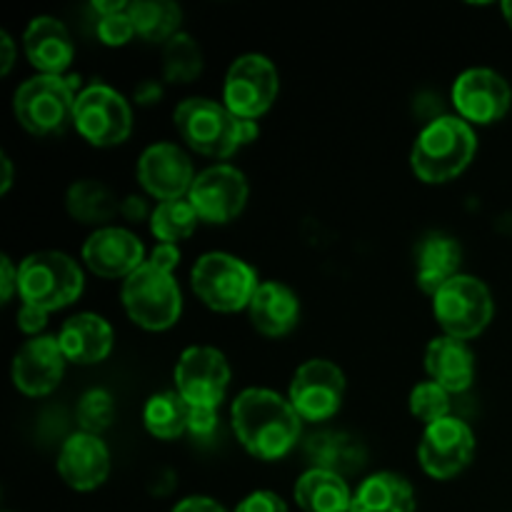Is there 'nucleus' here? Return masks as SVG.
<instances>
[{"instance_id":"obj_3","label":"nucleus","mask_w":512,"mask_h":512,"mask_svg":"<svg viewBox=\"0 0 512 512\" xmlns=\"http://www.w3.org/2000/svg\"><path fill=\"white\" fill-rule=\"evenodd\" d=\"M85 275L70 255L58 250H38L20 260L18 293L23 303L35 305L45 313H55L83 295Z\"/></svg>"},{"instance_id":"obj_45","label":"nucleus","mask_w":512,"mask_h":512,"mask_svg":"<svg viewBox=\"0 0 512 512\" xmlns=\"http://www.w3.org/2000/svg\"><path fill=\"white\" fill-rule=\"evenodd\" d=\"M125 8H128V3H125V0H113V3H108V0H95L93 3V10L98 15L118 13V10H125Z\"/></svg>"},{"instance_id":"obj_20","label":"nucleus","mask_w":512,"mask_h":512,"mask_svg":"<svg viewBox=\"0 0 512 512\" xmlns=\"http://www.w3.org/2000/svg\"><path fill=\"white\" fill-rule=\"evenodd\" d=\"M25 58L40 75H65L75 58V43L68 25L53 15H38L23 33Z\"/></svg>"},{"instance_id":"obj_27","label":"nucleus","mask_w":512,"mask_h":512,"mask_svg":"<svg viewBox=\"0 0 512 512\" xmlns=\"http://www.w3.org/2000/svg\"><path fill=\"white\" fill-rule=\"evenodd\" d=\"M65 208L75 223L83 225H100L105 228L108 220H113L120 213L123 205L118 203L113 190L105 183L93 178L75 180L65 193Z\"/></svg>"},{"instance_id":"obj_31","label":"nucleus","mask_w":512,"mask_h":512,"mask_svg":"<svg viewBox=\"0 0 512 512\" xmlns=\"http://www.w3.org/2000/svg\"><path fill=\"white\" fill-rule=\"evenodd\" d=\"M203 73V50L190 33L180 30L163 45V75L168 83H193Z\"/></svg>"},{"instance_id":"obj_33","label":"nucleus","mask_w":512,"mask_h":512,"mask_svg":"<svg viewBox=\"0 0 512 512\" xmlns=\"http://www.w3.org/2000/svg\"><path fill=\"white\" fill-rule=\"evenodd\" d=\"M115 405L108 390L93 388L80 398L78 403V423L83 433L100 435L110 423H113Z\"/></svg>"},{"instance_id":"obj_34","label":"nucleus","mask_w":512,"mask_h":512,"mask_svg":"<svg viewBox=\"0 0 512 512\" xmlns=\"http://www.w3.org/2000/svg\"><path fill=\"white\" fill-rule=\"evenodd\" d=\"M95 33H98L100 43L110 45V48H120V45L130 43V40L135 38V25H133V18H130L128 8L110 15H98Z\"/></svg>"},{"instance_id":"obj_5","label":"nucleus","mask_w":512,"mask_h":512,"mask_svg":"<svg viewBox=\"0 0 512 512\" xmlns=\"http://www.w3.org/2000/svg\"><path fill=\"white\" fill-rule=\"evenodd\" d=\"M193 293L215 313L248 310L255 290L260 288L258 273L238 255L213 250L195 260L190 270Z\"/></svg>"},{"instance_id":"obj_15","label":"nucleus","mask_w":512,"mask_h":512,"mask_svg":"<svg viewBox=\"0 0 512 512\" xmlns=\"http://www.w3.org/2000/svg\"><path fill=\"white\" fill-rule=\"evenodd\" d=\"M475 455V433L460 418L428 425L418 445V463L433 480H450L463 473Z\"/></svg>"},{"instance_id":"obj_35","label":"nucleus","mask_w":512,"mask_h":512,"mask_svg":"<svg viewBox=\"0 0 512 512\" xmlns=\"http://www.w3.org/2000/svg\"><path fill=\"white\" fill-rule=\"evenodd\" d=\"M235 512H288V505L273 490H255L240 500Z\"/></svg>"},{"instance_id":"obj_42","label":"nucleus","mask_w":512,"mask_h":512,"mask_svg":"<svg viewBox=\"0 0 512 512\" xmlns=\"http://www.w3.org/2000/svg\"><path fill=\"white\" fill-rule=\"evenodd\" d=\"M163 98V88H160L158 80H143V83L135 88V100L143 105H153L155 100Z\"/></svg>"},{"instance_id":"obj_7","label":"nucleus","mask_w":512,"mask_h":512,"mask_svg":"<svg viewBox=\"0 0 512 512\" xmlns=\"http://www.w3.org/2000/svg\"><path fill=\"white\" fill-rule=\"evenodd\" d=\"M173 125L183 143L205 158L225 160L243 145L240 120L218 100H183L175 105Z\"/></svg>"},{"instance_id":"obj_22","label":"nucleus","mask_w":512,"mask_h":512,"mask_svg":"<svg viewBox=\"0 0 512 512\" xmlns=\"http://www.w3.org/2000/svg\"><path fill=\"white\" fill-rule=\"evenodd\" d=\"M248 318L253 328L265 338H283V335L293 333L300 323L298 295L285 283L265 280L250 300Z\"/></svg>"},{"instance_id":"obj_17","label":"nucleus","mask_w":512,"mask_h":512,"mask_svg":"<svg viewBox=\"0 0 512 512\" xmlns=\"http://www.w3.org/2000/svg\"><path fill=\"white\" fill-rule=\"evenodd\" d=\"M65 355L58 335H38L25 340L10 365V378L18 393L28 398H43L60 385L65 375Z\"/></svg>"},{"instance_id":"obj_11","label":"nucleus","mask_w":512,"mask_h":512,"mask_svg":"<svg viewBox=\"0 0 512 512\" xmlns=\"http://www.w3.org/2000/svg\"><path fill=\"white\" fill-rule=\"evenodd\" d=\"M228 358L213 345H190L175 363V393L190 408H213L223 405L230 388Z\"/></svg>"},{"instance_id":"obj_38","label":"nucleus","mask_w":512,"mask_h":512,"mask_svg":"<svg viewBox=\"0 0 512 512\" xmlns=\"http://www.w3.org/2000/svg\"><path fill=\"white\" fill-rule=\"evenodd\" d=\"M18 293V268L8 255H0V298L8 303Z\"/></svg>"},{"instance_id":"obj_32","label":"nucleus","mask_w":512,"mask_h":512,"mask_svg":"<svg viewBox=\"0 0 512 512\" xmlns=\"http://www.w3.org/2000/svg\"><path fill=\"white\" fill-rule=\"evenodd\" d=\"M408 405L413 418L418 420V423H423L425 428L438 423V420L450 418V408H453L448 390L440 388L433 380H425V383L415 385V388L410 390Z\"/></svg>"},{"instance_id":"obj_36","label":"nucleus","mask_w":512,"mask_h":512,"mask_svg":"<svg viewBox=\"0 0 512 512\" xmlns=\"http://www.w3.org/2000/svg\"><path fill=\"white\" fill-rule=\"evenodd\" d=\"M218 430V410L213 408H190L188 435L195 440H210Z\"/></svg>"},{"instance_id":"obj_37","label":"nucleus","mask_w":512,"mask_h":512,"mask_svg":"<svg viewBox=\"0 0 512 512\" xmlns=\"http://www.w3.org/2000/svg\"><path fill=\"white\" fill-rule=\"evenodd\" d=\"M48 315L50 313L35 308V305L23 303L18 310V328L23 330L25 335H30V338H38L45 330V325H48Z\"/></svg>"},{"instance_id":"obj_8","label":"nucleus","mask_w":512,"mask_h":512,"mask_svg":"<svg viewBox=\"0 0 512 512\" xmlns=\"http://www.w3.org/2000/svg\"><path fill=\"white\" fill-rule=\"evenodd\" d=\"M495 313L490 288L475 275H455L433 295V315L443 335L468 343L490 325Z\"/></svg>"},{"instance_id":"obj_12","label":"nucleus","mask_w":512,"mask_h":512,"mask_svg":"<svg viewBox=\"0 0 512 512\" xmlns=\"http://www.w3.org/2000/svg\"><path fill=\"white\" fill-rule=\"evenodd\" d=\"M345 398V373L333 360L313 358L295 370L288 400L305 423H323L340 410Z\"/></svg>"},{"instance_id":"obj_39","label":"nucleus","mask_w":512,"mask_h":512,"mask_svg":"<svg viewBox=\"0 0 512 512\" xmlns=\"http://www.w3.org/2000/svg\"><path fill=\"white\" fill-rule=\"evenodd\" d=\"M148 263H153V265H158V268H163V270H168V273H173V270L180 265L178 245L158 243L153 248V253H150Z\"/></svg>"},{"instance_id":"obj_6","label":"nucleus","mask_w":512,"mask_h":512,"mask_svg":"<svg viewBox=\"0 0 512 512\" xmlns=\"http://www.w3.org/2000/svg\"><path fill=\"white\" fill-rule=\"evenodd\" d=\"M120 303L138 328L160 333L173 328L183 313V293L173 273L145 263L123 280Z\"/></svg>"},{"instance_id":"obj_13","label":"nucleus","mask_w":512,"mask_h":512,"mask_svg":"<svg viewBox=\"0 0 512 512\" xmlns=\"http://www.w3.org/2000/svg\"><path fill=\"white\" fill-rule=\"evenodd\" d=\"M248 195L250 188L243 170L228 163H218L195 175L188 200L198 213L200 223L225 225L243 213Z\"/></svg>"},{"instance_id":"obj_9","label":"nucleus","mask_w":512,"mask_h":512,"mask_svg":"<svg viewBox=\"0 0 512 512\" xmlns=\"http://www.w3.org/2000/svg\"><path fill=\"white\" fill-rule=\"evenodd\" d=\"M73 128L93 148H115L133 133V110L115 88L90 83L75 98Z\"/></svg>"},{"instance_id":"obj_23","label":"nucleus","mask_w":512,"mask_h":512,"mask_svg":"<svg viewBox=\"0 0 512 512\" xmlns=\"http://www.w3.org/2000/svg\"><path fill=\"white\" fill-rule=\"evenodd\" d=\"M463 245L448 233H428L415 245V280L433 298L445 283L460 275Z\"/></svg>"},{"instance_id":"obj_10","label":"nucleus","mask_w":512,"mask_h":512,"mask_svg":"<svg viewBox=\"0 0 512 512\" xmlns=\"http://www.w3.org/2000/svg\"><path fill=\"white\" fill-rule=\"evenodd\" d=\"M280 78L273 60L260 53H245L225 73L223 105L238 120H258L273 108Z\"/></svg>"},{"instance_id":"obj_44","label":"nucleus","mask_w":512,"mask_h":512,"mask_svg":"<svg viewBox=\"0 0 512 512\" xmlns=\"http://www.w3.org/2000/svg\"><path fill=\"white\" fill-rule=\"evenodd\" d=\"M120 213L128 220H140V215L145 213V203H140L138 198H128L123 203V208H120Z\"/></svg>"},{"instance_id":"obj_18","label":"nucleus","mask_w":512,"mask_h":512,"mask_svg":"<svg viewBox=\"0 0 512 512\" xmlns=\"http://www.w3.org/2000/svg\"><path fill=\"white\" fill-rule=\"evenodd\" d=\"M83 263L100 278H130L140 265H145V245L130 230L118 225H105L90 233L83 243Z\"/></svg>"},{"instance_id":"obj_19","label":"nucleus","mask_w":512,"mask_h":512,"mask_svg":"<svg viewBox=\"0 0 512 512\" xmlns=\"http://www.w3.org/2000/svg\"><path fill=\"white\" fill-rule=\"evenodd\" d=\"M55 468L68 488L78 490V493H90L108 480L110 450L100 435L78 430L63 443Z\"/></svg>"},{"instance_id":"obj_43","label":"nucleus","mask_w":512,"mask_h":512,"mask_svg":"<svg viewBox=\"0 0 512 512\" xmlns=\"http://www.w3.org/2000/svg\"><path fill=\"white\" fill-rule=\"evenodd\" d=\"M0 168H3V175H0V195H8L10 185H13V160L8 155H0Z\"/></svg>"},{"instance_id":"obj_26","label":"nucleus","mask_w":512,"mask_h":512,"mask_svg":"<svg viewBox=\"0 0 512 512\" xmlns=\"http://www.w3.org/2000/svg\"><path fill=\"white\" fill-rule=\"evenodd\" d=\"M350 512H415V490L408 478L383 470L358 485Z\"/></svg>"},{"instance_id":"obj_41","label":"nucleus","mask_w":512,"mask_h":512,"mask_svg":"<svg viewBox=\"0 0 512 512\" xmlns=\"http://www.w3.org/2000/svg\"><path fill=\"white\" fill-rule=\"evenodd\" d=\"M15 63V40L8 33H0V75H8Z\"/></svg>"},{"instance_id":"obj_30","label":"nucleus","mask_w":512,"mask_h":512,"mask_svg":"<svg viewBox=\"0 0 512 512\" xmlns=\"http://www.w3.org/2000/svg\"><path fill=\"white\" fill-rule=\"evenodd\" d=\"M150 233L155 235L158 243L178 245L180 240L190 238L198 228L200 218L188 198L180 200H163L150 210Z\"/></svg>"},{"instance_id":"obj_14","label":"nucleus","mask_w":512,"mask_h":512,"mask_svg":"<svg viewBox=\"0 0 512 512\" xmlns=\"http://www.w3.org/2000/svg\"><path fill=\"white\" fill-rule=\"evenodd\" d=\"M450 100L458 118L470 125H493L508 115L512 90L508 80L490 68H468L455 78Z\"/></svg>"},{"instance_id":"obj_25","label":"nucleus","mask_w":512,"mask_h":512,"mask_svg":"<svg viewBox=\"0 0 512 512\" xmlns=\"http://www.w3.org/2000/svg\"><path fill=\"white\" fill-rule=\"evenodd\" d=\"M293 498L305 512H350L353 490L333 468H310L295 480Z\"/></svg>"},{"instance_id":"obj_21","label":"nucleus","mask_w":512,"mask_h":512,"mask_svg":"<svg viewBox=\"0 0 512 512\" xmlns=\"http://www.w3.org/2000/svg\"><path fill=\"white\" fill-rule=\"evenodd\" d=\"M113 328L98 313H78L63 323L58 333L60 350L73 365H98L113 350Z\"/></svg>"},{"instance_id":"obj_24","label":"nucleus","mask_w":512,"mask_h":512,"mask_svg":"<svg viewBox=\"0 0 512 512\" xmlns=\"http://www.w3.org/2000/svg\"><path fill=\"white\" fill-rule=\"evenodd\" d=\"M425 373L440 388L453 393H465L475 380V355L465 340L440 335L425 348Z\"/></svg>"},{"instance_id":"obj_1","label":"nucleus","mask_w":512,"mask_h":512,"mask_svg":"<svg viewBox=\"0 0 512 512\" xmlns=\"http://www.w3.org/2000/svg\"><path fill=\"white\" fill-rule=\"evenodd\" d=\"M238 443L253 458L273 463L298 445L303 420L285 395L270 388H245L230 408Z\"/></svg>"},{"instance_id":"obj_40","label":"nucleus","mask_w":512,"mask_h":512,"mask_svg":"<svg viewBox=\"0 0 512 512\" xmlns=\"http://www.w3.org/2000/svg\"><path fill=\"white\" fill-rule=\"evenodd\" d=\"M173 512H228L220 503H215L213 498H205V495H190V498L180 500L175 505Z\"/></svg>"},{"instance_id":"obj_16","label":"nucleus","mask_w":512,"mask_h":512,"mask_svg":"<svg viewBox=\"0 0 512 512\" xmlns=\"http://www.w3.org/2000/svg\"><path fill=\"white\" fill-rule=\"evenodd\" d=\"M135 175H138L140 188L150 198L163 203V200L188 198L198 173H195L190 155L180 145L153 143L140 153Z\"/></svg>"},{"instance_id":"obj_29","label":"nucleus","mask_w":512,"mask_h":512,"mask_svg":"<svg viewBox=\"0 0 512 512\" xmlns=\"http://www.w3.org/2000/svg\"><path fill=\"white\" fill-rule=\"evenodd\" d=\"M190 405L175 390L150 395L143 408V425L153 438L175 440L188 433Z\"/></svg>"},{"instance_id":"obj_4","label":"nucleus","mask_w":512,"mask_h":512,"mask_svg":"<svg viewBox=\"0 0 512 512\" xmlns=\"http://www.w3.org/2000/svg\"><path fill=\"white\" fill-rule=\"evenodd\" d=\"M78 85V75H33L15 90V120L38 138L60 133L73 123Z\"/></svg>"},{"instance_id":"obj_46","label":"nucleus","mask_w":512,"mask_h":512,"mask_svg":"<svg viewBox=\"0 0 512 512\" xmlns=\"http://www.w3.org/2000/svg\"><path fill=\"white\" fill-rule=\"evenodd\" d=\"M503 15H505V20H508V25L512 28V0H505V3H503Z\"/></svg>"},{"instance_id":"obj_2","label":"nucleus","mask_w":512,"mask_h":512,"mask_svg":"<svg viewBox=\"0 0 512 512\" xmlns=\"http://www.w3.org/2000/svg\"><path fill=\"white\" fill-rule=\"evenodd\" d=\"M478 153V135L473 125L458 115H440L430 120L415 138L410 150V168L415 178L428 185L450 183L468 170Z\"/></svg>"},{"instance_id":"obj_28","label":"nucleus","mask_w":512,"mask_h":512,"mask_svg":"<svg viewBox=\"0 0 512 512\" xmlns=\"http://www.w3.org/2000/svg\"><path fill=\"white\" fill-rule=\"evenodd\" d=\"M128 13L133 18L135 35L148 43L165 45L180 33L183 23V8L173 0H135L128 5Z\"/></svg>"}]
</instances>
